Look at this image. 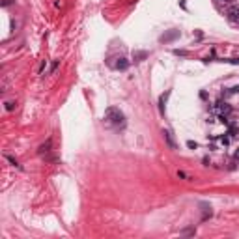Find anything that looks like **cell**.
Returning <instances> with one entry per match:
<instances>
[{"label": "cell", "mask_w": 239, "mask_h": 239, "mask_svg": "<svg viewBox=\"0 0 239 239\" xmlns=\"http://www.w3.org/2000/svg\"><path fill=\"white\" fill-rule=\"evenodd\" d=\"M58 65H60V60H54V62H53V65H51V69H49V73H53V71H54Z\"/></svg>", "instance_id": "obj_10"}, {"label": "cell", "mask_w": 239, "mask_h": 239, "mask_svg": "<svg viewBox=\"0 0 239 239\" xmlns=\"http://www.w3.org/2000/svg\"><path fill=\"white\" fill-rule=\"evenodd\" d=\"M174 54H178V56H187V51H174Z\"/></svg>", "instance_id": "obj_12"}, {"label": "cell", "mask_w": 239, "mask_h": 239, "mask_svg": "<svg viewBox=\"0 0 239 239\" xmlns=\"http://www.w3.org/2000/svg\"><path fill=\"white\" fill-rule=\"evenodd\" d=\"M6 108H8V110H13V103H6Z\"/></svg>", "instance_id": "obj_15"}, {"label": "cell", "mask_w": 239, "mask_h": 239, "mask_svg": "<svg viewBox=\"0 0 239 239\" xmlns=\"http://www.w3.org/2000/svg\"><path fill=\"white\" fill-rule=\"evenodd\" d=\"M6 159H8V161H10V163L13 164V166H19V163H17V161H15V159L11 157V155H6Z\"/></svg>", "instance_id": "obj_11"}, {"label": "cell", "mask_w": 239, "mask_h": 239, "mask_svg": "<svg viewBox=\"0 0 239 239\" xmlns=\"http://www.w3.org/2000/svg\"><path fill=\"white\" fill-rule=\"evenodd\" d=\"M163 135H164V140H166V144H168V148H170V150H176L178 146H176V140H174L172 133H170V131H163Z\"/></svg>", "instance_id": "obj_3"}, {"label": "cell", "mask_w": 239, "mask_h": 239, "mask_svg": "<svg viewBox=\"0 0 239 239\" xmlns=\"http://www.w3.org/2000/svg\"><path fill=\"white\" fill-rule=\"evenodd\" d=\"M148 56V53L146 51H138V53H133V58H135V62H142Z\"/></svg>", "instance_id": "obj_8"}, {"label": "cell", "mask_w": 239, "mask_h": 239, "mask_svg": "<svg viewBox=\"0 0 239 239\" xmlns=\"http://www.w3.org/2000/svg\"><path fill=\"white\" fill-rule=\"evenodd\" d=\"M217 2H224V4H230L232 0H217Z\"/></svg>", "instance_id": "obj_16"}, {"label": "cell", "mask_w": 239, "mask_h": 239, "mask_svg": "<svg viewBox=\"0 0 239 239\" xmlns=\"http://www.w3.org/2000/svg\"><path fill=\"white\" fill-rule=\"evenodd\" d=\"M45 67H47V62H43V64H41V65H39V73H41V71H43V69H45Z\"/></svg>", "instance_id": "obj_14"}, {"label": "cell", "mask_w": 239, "mask_h": 239, "mask_svg": "<svg viewBox=\"0 0 239 239\" xmlns=\"http://www.w3.org/2000/svg\"><path fill=\"white\" fill-rule=\"evenodd\" d=\"M178 36H179V32H178V30H174V32H170V34L163 36V37H161V41H170V39H174V37H178Z\"/></svg>", "instance_id": "obj_9"}, {"label": "cell", "mask_w": 239, "mask_h": 239, "mask_svg": "<svg viewBox=\"0 0 239 239\" xmlns=\"http://www.w3.org/2000/svg\"><path fill=\"white\" fill-rule=\"evenodd\" d=\"M226 15H228V19H230L232 22H239V10H237V8H230V10L226 11Z\"/></svg>", "instance_id": "obj_5"}, {"label": "cell", "mask_w": 239, "mask_h": 239, "mask_svg": "<svg viewBox=\"0 0 239 239\" xmlns=\"http://www.w3.org/2000/svg\"><path fill=\"white\" fill-rule=\"evenodd\" d=\"M213 110L219 112V116H230V114H232V107H230V103H226V101H219L217 105L213 107Z\"/></svg>", "instance_id": "obj_2"}, {"label": "cell", "mask_w": 239, "mask_h": 239, "mask_svg": "<svg viewBox=\"0 0 239 239\" xmlns=\"http://www.w3.org/2000/svg\"><path fill=\"white\" fill-rule=\"evenodd\" d=\"M51 146H53V140L49 138V140L45 142V144H41V146H39L37 153H39V155H45V153H49V151H51Z\"/></svg>", "instance_id": "obj_6"}, {"label": "cell", "mask_w": 239, "mask_h": 239, "mask_svg": "<svg viewBox=\"0 0 239 239\" xmlns=\"http://www.w3.org/2000/svg\"><path fill=\"white\" fill-rule=\"evenodd\" d=\"M168 95H170V90H166L161 97H159V110H161V114L164 116V105H166V99H168Z\"/></svg>", "instance_id": "obj_4"}, {"label": "cell", "mask_w": 239, "mask_h": 239, "mask_svg": "<svg viewBox=\"0 0 239 239\" xmlns=\"http://www.w3.org/2000/svg\"><path fill=\"white\" fill-rule=\"evenodd\" d=\"M187 146H189V148H196V142H193V140H189V142H187Z\"/></svg>", "instance_id": "obj_13"}, {"label": "cell", "mask_w": 239, "mask_h": 239, "mask_svg": "<svg viewBox=\"0 0 239 239\" xmlns=\"http://www.w3.org/2000/svg\"><path fill=\"white\" fill-rule=\"evenodd\" d=\"M105 120H107V123L114 129H123L125 127V116L123 112L116 108V107H108L107 112H105Z\"/></svg>", "instance_id": "obj_1"}, {"label": "cell", "mask_w": 239, "mask_h": 239, "mask_svg": "<svg viewBox=\"0 0 239 239\" xmlns=\"http://www.w3.org/2000/svg\"><path fill=\"white\" fill-rule=\"evenodd\" d=\"M235 157H237V159H239V150H237V151H235Z\"/></svg>", "instance_id": "obj_17"}, {"label": "cell", "mask_w": 239, "mask_h": 239, "mask_svg": "<svg viewBox=\"0 0 239 239\" xmlns=\"http://www.w3.org/2000/svg\"><path fill=\"white\" fill-rule=\"evenodd\" d=\"M129 67V62L125 58H118V64H114V69H120V71H125Z\"/></svg>", "instance_id": "obj_7"}]
</instances>
